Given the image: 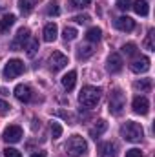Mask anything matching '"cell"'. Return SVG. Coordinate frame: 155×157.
I'll list each match as a JSON object with an SVG mask.
<instances>
[{
  "instance_id": "d6a6232c",
  "label": "cell",
  "mask_w": 155,
  "mask_h": 157,
  "mask_svg": "<svg viewBox=\"0 0 155 157\" xmlns=\"http://www.w3.org/2000/svg\"><path fill=\"white\" fill-rule=\"evenodd\" d=\"M73 20L77 24H88L89 22V15H77V17H73Z\"/></svg>"
},
{
  "instance_id": "9a60e30c",
  "label": "cell",
  "mask_w": 155,
  "mask_h": 157,
  "mask_svg": "<svg viewBox=\"0 0 155 157\" xmlns=\"http://www.w3.org/2000/svg\"><path fill=\"white\" fill-rule=\"evenodd\" d=\"M99 155L100 157H117V146L113 143H100L99 144Z\"/></svg>"
},
{
  "instance_id": "6da1fadb",
  "label": "cell",
  "mask_w": 155,
  "mask_h": 157,
  "mask_svg": "<svg viewBox=\"0 0 155 157\" xmlns=\"http://www.w3.org/2000/svg\"><path fill=\"white\" fill-rule=\"evenodd\" d=\"M100 88H95V86H84L78 93V102L84 106V108H93L99 104L100 101Z\"/></svg>"
},
{
  "instance_id": "74e56055",
  "label": "cell",
  "mask_w": 155,
  "mask_h": 157,
  "mask_svg": "<svg viewBox=\"0 0 155 157\" xmlns=\"http://www.w3.org/2000/svg\"><path fill=\"white\" fill-rule=\"evenodd\" d=\"M0 7H2V6H0Z\"/></svg>"
},
{
  "instance_id": "4fadbf2b",
  "label": "cell",
  "mask_w": 155,
  "mask_h": 157,
  "mask_svg": "<svg viewBox=\"0 0 155 157\" xmlns=\"http://www.w3.org/2000/svg\"><path fill=\"white\" fill-rule=\"evenodd\" d=\"M13 93H15V97H17L20 102H29V101H31V88H29L28 84H18Z\"/></svg>"
},
{
  "instance_id": "d4e9b609",
  "label": "cell",
  "mask_w": 155,
  "mask_h": 157,
  "mask_svg": "<svg viewBox=\"0 0 155 157\" xmlns=\"http://www.w3.org/2000/svg\"><path fill=\"white\" fill-rule=\"evenodd\" d=\"M49 130H51V137H53V139H59V137L62 135V126H60L59 122H51V124H49Z\"/></svg>"
},
{
  "instance_id": "e0dca14e",
  "label": "cell",
  "mask_w": 155,
  "mask_h": 157,
  "mask_svg": "<svg viewBox=\"0 0 155 157\" xmlns=\"http://www.w3.org/2000/svg\"><path fill=\"white\" fill-rule=\"evenodd\" d=\"M131 7H133V11H135L137 15H141V17H148V13H150V7H148V2H146V0H135Z\"/></svg>"
},
{
  "instance_id": "ffe728a7",
  "label": "cell",
  "mask_w": 155,
  "mask_h": 157,
  "mask_svg": "<svg viewBox=\"0 0 155 157\" xmlns=\"http://www.w3.org/2000/svg\"><path fill=\"white\" fill-rule=\"evenodd\" d=\"M133 88H135L137 91H141V93H148V91L152 90V80H150V78H141V80L133 82Z\"/></svg>"
},
{
  "instance_id": "d6986e66",
  "label": "cell",
  "mask_w": 155,
  "mask_h": 157,
  "mask_svg": "<svg viewBox=\"0 0 155 157\" xmlns=\"http://www.w3.org/2000/svg\"><path fill=\"white\" fill-rule=\"evenodd\" d=\"M15 20H17V18H15V15H11V13L4 15V17H2V20H0V31H2V33H7V31H9V28L15 24Z\"/></svg>"
},
{
  "instance_id": "f1b7e54d",
  "label": "cell",
  "mask_w": 155,
  "mask_h": 157,
  "mask_svg": "<svg viewBox=\"0 0 155 157\" xmlns=\"http://www.w3.org/2000/svg\"><path fill=\"white\" fill-rule=\"evenodd\" d=\"M144 48H146L148 51H153V49H155V46H153V29H150V31H148L146 40H144Z\"/></svg>"
},
{
  "instance_id": "d590c367",
  "label": "cell",
  "mask_w": 155,
  "mask_h": 157,
  "mask_svg": "<svg viewBox=\"0 0 155 157\" xmlns=\"http://www.w3.org/2000/svg\"><path fill=\"white\" fill-rule=\"evenodd\" d=\"M31 157H46V154L44 152H37V154H33Z\"/></svg>"
},
{
  "instance_id": "4dcf8cb0",
  "label": "cell",
  "mask_w": 155,
  "mask_h": 157,
  "mask_svg": "<svg viewBox=\"0 0 155 157\" xmlns=\"http://www.w3.org/2000/svg\"><path fill=\"white\" fill-rule=\"evenodd\" d=\"M117 9H120V11H128L130 7H131V0H117Z\"/></svg>"
},
{
  "instance_id": "83f0119b",
  "label": "cell",
  "mask_w": 155,
  "mask_h": 157,
  "mask_svg": "<svg viewBox=\"0 0 155 157\" xmlns=\"http://www.w3.org/2000/svg\"><path fill=\"white\" fill-rule=\"evenodd\" d=\"M122 53H124L126 57H133V55L137 53V46H135V44H124V46H122Z\"/></svg>"
},
{
  "instance_id": "3957f363",
  "label": "cell",
  "mask_w": 155,
  "mask_h": 157,
  "mask_svg": "<svg viewBox=\"0 0 155 157\" xmlns=\"http://www.w3.org/2000/svg\"><path fill=\"white\" fill-rule=\"evenodd\" d=\"M66 152L71 157H82L88 152V143L80 135H71L66 143Z\"/></svg>"
},
{
  "instance_id": "9c48e42d",
  "label": "cell",
  "mask_w": 155,
  "mask_h": 157,
  "mask_svg": "<svg viewBox=\"0 0 155 157\" xmlns=\"http://www.w3.org/2000/svg\"><path fill=\"white\" fill-rule=\"evenodd\" d=\"M131 106H133V112L139 113V115H146V113L150 112V102H148V99L142 97V95H137V97L133 99Z\"/></svg>"
},
{
  "instance_id": "4316f807",
  "label": "cell",
  "mask_w": 155,
  "mask_h": 157,
  "mask_svg": "<svg viewBox=\"0 0 155 157\" xmlns=\"http://www.w3.org/2000/svg\"><path fill=\"white\" fill-rule=\"evenodd\" d=\"M46 13H47L49 17H57V15L60 13V7H59V4H57V2H49V4H47V9H46Z\"/></svg>"
},
{
  "instance_id": "2e32d148",
  "label": "cell",
  "mask_w": 155,
  "mask_h": 157,
  "mask_svg": "<svg viewBox=\"0 0 155 157\" xmlns=\"http://www.w3.org/2000/svg\"><path fill=\"white\" fill-rule=\"evenodd\" d=\"M75 82H77V71H68V73L62 77V86H64V90H68V91H71V90L75 88Z\"/></svg>"
},
{
  "instance_id": "1f68e13d",
  "label": "cell",
  "mask_w": 155,
  "mask_h": 157,
  "mask_svg": "<svg viewBox=\"0 0 155 157\" xmlns=\"http://www.w3.org/2000/svg\"><path fill=\"white\" fill-rule=\"evenodd\" d=\"M4 155L6 157H22V154H20L18 150H15V148H9V146H7V148L4 150Z\"/></svg>"
},
{
  "instance_id": "30bf717a",
  "label": "cell",
  "mask_w": 155,
  "mask_h": 157,
  "mask_svg": "<svg viewBox=\"0 0 155 157\" xmlns=\"http://www.w3.org/2000/svg\"><path fill=\"white\" fill-rule=\"evenodd\" d=\"M122 57L119 55V53H112L110 57H108V64H106V68H108V71L110 73H119V71H122Z\"/></svg>"
},
{
  "instance_id": "cb8c5ba5",
  "label": "cell",
  "mask_w": 155,
  "mask_h": 157,
  "mask_svg": "<svg viewBox=\"0 0 155 157\" xmlns=\"http://www.w3.org/2000/svg\"><path fill=\"white\" fill-rule=\"evenodd\" d=\"M77 29H75V28H68V26H66V28H64V31H62V39L66 40V42H70V40H75L77 39Z\"/></svg>"
},
{
  "instance_id": "5b68a950",
  "label": "cell",
  "mask_w": 155,
  "mask_h": 157,
  "mask_svg": "<svg viewBox=\"0 0 155 157\" xmlns=\"http://www.w3.org/2000/svg\"><path fill=\"white\" fill-rule=\"evenodd\" d=\"M24 70H26V68H24V62H22V60H18V59H11V60L6 64V68H4V77L11 80V78L22 75Z\"/></svg>"
},
{
  "instance_id": "8fae6325",
  "label": "cell",
  "mask_w": 155,
  "mask_h": 157,
  "mask_svg": "<svg viewBox=\"0 0 155 157\" xmlns=\"http://www.w3.org/2000/svg\"><path fill=\"white\" fill-rule=\"evenodd\" d=\"M115 28L119 31H124V33H130L135 29V20L130 18V17H119L115 20Z\"/></svg>"
},
{
  "instance_id": "e575fe53",
  "label": "cell",
  "mask_w": 155,
  "mask_h": 157,
  "mask_svg": "<svg viewBox=\"0 0 155 157\" xmlns=\"http://www.w3.org/2000/svg\"><path fill=\"white\" fill-rule=\"evenodd\" d=\"M9 108H11V106H9V104H7L6 101H0V115L7 113V112H9Z\"/></svg>"
},
{
  "instance_id": "277c9868",
  "label": "cell",
  "mask_w": 155,
  "mask_h": 157,
  "mask_svg": "<svg viewBox=\"0 0 155 157\" xmlns=\"http://www.w3.org/2000/svg\"><path fill=\"white\" fill-rule=\"evenodd\" d=\"M124 106H126V97H124L122 90L115 88V90L110 93V104H108V110H110V113H113V115H120L122 110H124Z\"/></svg>"
},
{
  "instance_id": "484cf974",
  "label": "cell",
  "mask_w": 155,
  "mask_h": 157,
  "mask_svg": "<svg viewBox=\"0 0 155 157\" xmlns=\"http://www.w3.org/2000/svg\"><path fill=\"white\" fill-rule=\"evenodd\" d=\"M18 7H20V11H22L24 15H29L31 9H33V4H31L29 0H18Z\"/></svg>"
},
{
  "instance_id": "603a6c76",
  "label": "cell",
  "mask_w": 155,
  "mask_h": 157,
  "mask_svg": "<svg viewBox=\"0 0 155 157\" xmlns=\"http://www.w3.org/2000/svg\"><path fill=\"white\" fill-rule=\"evenodd\" d=\"M24 49H26L28 57H35V55H37V51H39V40H37V39H31V40H29V44H28Z\"/></svg>"
},
{
  "instance_id": "7a4b0ae2",
  "label": "cell",
  "mask_w": 155,
  "mask_h": 157,
  "mask_svg": "<svg viewBox=\"0 0 155 157\" xmlns=\"http://www.w3.org/2000/svg\"><path fill=\"white\" fill-rule=\"evenodd\" d=\"M120 135L124 141H130V143H139L142 137H144V130L139 122H133V121H128L122 128H120Z\"/></svg>"
},
{
  "instance_id": "ba28073f",
  "label": "cell",
  "mask_w": 155,
  "mask_h": 157,
  "mask_svg": "<svg viewBox=\"0 0 155 157\" xmlns=\"http://www.w3.org/2000/svg\"><path fill=\"white\" fill-rule=\"evenodd\" d=\"M2 139H4L6 143H9V144H15V143H18V141L22 139V128H20V126H17V124H11V126H7V128L4 130V135H2Z\"/></svg>"
},
{
  "instance_id": "836d02e7",
  "label": "cell",
  "mask_w": 155,
  "mask_h": 157,
  "mask_svg": "<svg viewBox=\"0 0 155 157\" xmlns=\"http://www.w3.org/2000/svg\"><path fill=\"white\" fill-rule=\"evenodd\" d=\"M126 157H142V152L139 148H131V150H126Z\"/></svg>"
},
{
  "instance_id": "5bb4252c",
  "label": "cell",
  "mask_w": 155,
  "mask_h": 157,
  "mask_svg": "<svg viewBox=\"0 0 155 157\" xmlns=\"http://www.w3.org/2000/svg\"><path fill=\"white\" fill-rule=\"evenodd\" d=\"M57 35H59V28H57V24L49 22V24H46V26H44L42 37H44L46 42H53V40H57Z\"/></svg>"
},
{
  "instance_id": "7402d4cb",
  "label": "cell",
  "mask_w": 155,
  "mask_h": 157,
  "mask_svg": "<svg viewBox=\"0 0 155 157\" xmlns=\"http://www.w3.org/2000/svg\"><path fill=\"white\" fill-rule=\"evenodd\" d=\"M100 37H102L100 28H89V29L86 31V40H88V42H99Z\"/></svg>"
},
{
  "instance_id": "44dd1931",
  "label": "cell",
  "mask_w": 155,
  "mask_h": 157,
  "mask_svg": "<svg viewBox=\"0 0 155 157\" xmlns=\"http://www.w3.org/2000/svg\"><path fill=\"white\" fill-rule=\"evenodd\" d=\"M95 53V49L91 48V46H80L77 49V57H78V60H88L91 55Z\"/></svg>"
},
{
  "instance_id": "8992f818",
  "label": "cell",
  "mask_w": 155,
  "mask_h": 157,
  "mask_svg": "<svg viewBox=\"0 0 155 157\" xmlns=\"http://www.w3.org/2000/svg\"><path fill=\"white\" fill-rule=\"evenodd\" d=\"M47 64H49V70L53 73H57V71H60V70H64L68 66V57L64 53H60V51H53V55L49 57Z\"/></svg>"
},
{
  "instance_id": "f546056e",
  "label": "cell",
  "mask_w": 155,
  "mask_h": 157,
  "mask_svg": "<svg viewBox=\"0 0 155 157\" xmlns=\"http://www.w3.org/2000/svg\"><path fill=\"white\" fill-rule=\"evenodd\" d=\"M91 0H70V7L71 9H80V7H86Z\"/></svg>"
},
{
  "instance_id": "ac0fdd59",
  "label": "cell",
  "mask_w": 155,
  "mask_h": 157,
  "mask_svg": "<svg viewBox=\"0 0 155 157\" xmlns=\"http://www.w3.org/2000/svg\"><path fill=\"white\" fill-rule=\"evenodd\" d=\"M106 128H108V122L100 119V121H97V124H95V126L89 130V135H91L93 139H97V137H100V135L106 132Z\"/></svg>"
},
{
  "instance_id": "8d00e7d4",
  "label": "cell",
  "mask_w": 155,
  "mask_h": 157,
  "mask_svg": "<svg viewBox=\"0 0 155 157\" xmlns=\"http://www.w3.org/2000/svg\"><path fill=\"white\" fill-rule=\"evenodd\" d=\"M29 2H31V4H35V2H37V0H29Z\"/></svg>"
},
{
  "instance_id": "52a82bcc",
  "label": "cell",
  "mask_w": 155,
  "mask_h": 157,
  "mask_svg": "<svg viewBox=\"0 0 155 157\" xmlns=\"http://www.w3.org/2000/svg\"><path fill=\"white\" fill-rule=\"evenodd\" d=\"M28 40H29V29H28V28H20V29L17 31L15 39L11 40V49H13V51L24 49L26 44H28Z\"/></svg>"
},
{
  "instance_id": "7c38bea8",
  "label": "cell",
  "mask_w": 155,
  "mask_h": 157,
  "mask_svg": "<svg viewBox=\"0 0 155 157\" xmlns=\"http://www.w3.org/2000/svg\"><path fill=\"white\" fill-rule=\"evenodd\" d=\"M131 71L133 73H146L150 70V59L148 57H141V59H135L131 64H130Z\"/></svg>"
}]
</instances>
